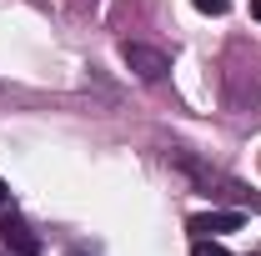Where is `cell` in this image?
Instances as JSON below:
<instances>
[{"instance_id":"6da1fadb","label":"cell","mask_w":261,"mask_h":256,"mask_svg":"<svg viewBox=\"0 0 261 256\" xmlns=\"http://www.w3.org/2000/svg\"><path fill=\"white\" fill-rule=\"evenodd\" d=\"M121 56H126V65L141 75V81H161L166 70H171L166 50H156V45H141V40H126V45H121Z\"/></svg>"},{"instance_id":"7a4b0ae2","label":"cell","mask_w":261,"mask_h":256,"mask_svg":"<svg viewBox=\"0 0 261 256\" xmlns=\"http://www.w3.org/2000/svg\"><path fill=\"white\" fill-rule=\"evenodd\" d=\"M0 236H5L10 256H40V236H35V231L20 221V216H10V221L0 226Z\"/></svg>"},{"instance_id":"3957f363","label":"cell","mask_w":261,"mask_h":256,"mask_svg":"<svg viewBox=\"0 0 261 256\" xmlns=\"http://www.w3.org/2000/svg\"><path fill=\"white\" fill-rule=\"evenodd\" d=\"M236 226H241L236 211H201V216H191L196 236H221V231H236Z\"/></svg>"},{"instance_id":"277c9868","label":"cell","mask_w":261,"mask_h":256,"mask_svg":"<svg viewBox=\"0 0 261 256\" xmlns=\"http://www.w3.org/2000/svg\"><path fill=\"white\" fill-rule=\"evenodd\" d=\"M191 256H226V246H221V241H211V236H196Z\"/></svg>"},{"instance_id":"5b68a950","label":"cell","mask_w":261,"mask_h":256,"mask_svg":"<svg viewBox=\"0 0 261 256\" xmlns=\"http://www.w3.org/2000/svg\"><path fill=\"white\" fill-rule=\"evenodd\" d=\"M196 10H206V15H226L231 0H196Z\"/></svg>"},{"instance_id":"8992f818","label":"cell","mask_w":261,"mask_h":256,"mask_svg":"<svg viewBox=\"0 0 261 256\" xmlns=\"http://www.w3.org/2000/svg\"><path fill=\"white\" fill-rule=\"evenodd\" d=\"M5 196H10V191H5V181H0V206H5Z\"/></svg>"},{"instance_id":"52a82bcc","label":"cell","mask_w":261,"mask_h":256,"mask_svg":"<svg viewBox=\"0 0 261 256\" xmlns=\"http://www.w3.org/2000/svg\"><path fill=\"white\" fill-rule=\"evenodd\" d=\"M251 10H256V20H261V0H256V5H251Z\"/></svg>"}]
</instances>
